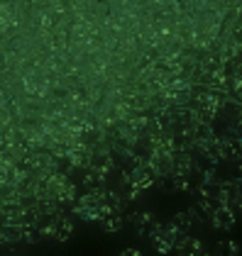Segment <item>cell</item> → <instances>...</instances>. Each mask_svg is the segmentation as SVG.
<instances>
[{"mask_svg": "<svg viewBox=\"0 0 242 256\" xmlns=\"http://www.w3.org/2000/svg\"><path fill=\"white\" fill-rule=\"evenodd\" d=\"M42 234L44 236H54L57 242H69L71 234H74V222H71V220H66V217H54V220H52V224H47V227L42 230Z\"/></svg>", "mask_w": 242, "mask_h": 256, "instance_id": "cell-1", "label": "cell"}, {"mask_svg": "<svg viewBox=\"0 0 242 256\" xmlns=\"http://www.w3.org/2000/svg\"><path fill=\"white\" fill-rule=\"evenodd\" d=\"M235 210L230 208V205H218L215 208V212L210 215V220H213V227L215 230H220V232H230L232 227H235Z\"/></svg>", "mask_w": 242, "mask_h": 256, "instance_id": "cell-2", "label": "cell"}, {"mask_svg": "<svg viewBox=\"0 0 242 256\" xmlns=\"http://www.w3.org/2000/svg\"><path fill=\"white\" fill-rule=\"evenodd\" d=\"M218 156L225 158V161H235V158L242 156V139H220L218 142Z\"/></svg>", "mask_w": 242, "mask_h": 256, "instance_id": "cell-3", "label": "cell"}, {"mask_svg": "<svg viewBox=\"0 0 242 256\" xmlns=\"http://www.w3.org/2000/svg\"><path fill=\"white\" fill-rule=\"evenodd\" d=\"M154 178H157V171L149 166V164H144V166H137L135 171H132V176H130V183L135 186V188H149L152 183H154Z\"/></svg>", "mask_w": 242, "mask_h": 256, "instance_id": "cell-4", "label": "cell"}, {"mask_svg": "<svg viewBox=\"0 0 242 256\" xmlns=\"http://www.w3.org/2000/svg\"><path fill=\"white\" fill-rule=\"evenodd\" d=\"M174 252H181L186 256H196V254H201V242L196 236L181 232V234L176 236V242H174Z\"/></svg>", "mask_w": 242, "mask_h": 256, "instance_id": "cell-5", "label": "cell"}, {"mask_svg": "<svg viewBox=\"0 0 242 256\" xmlns=\"http://www.w3.org/2000/svg\"><path fill=\"white\" fill-rule=\"evenodd\" d=\"M101 224H103V232L115 234V232H120L122 230V215L120 212H110V215L101 217Z\"/></svg>", "mask_w": 242, "mask_h": 256, "instance_id": "cell-6", "label": "cell"}, {"mask_svg": "<svg viewBox=\"0 0 242 256\" xmlns=\"http://www.w3.org/2000/svg\"><path fill=\"white\" fill-rule=\"evenodd\" d=\"M171 222H174V224H176V227H179L181 232H188V227H191L193 217H191V212H179V215L174 217Z\"/></svg>", "mask_w": 242, "mask_h": 256, "instance_id": "cell-7", "label": "cell"}, {"mask_svg": "<svg viewBox=\"0 0 242 256\" xmlns=\"http://www.w3.org/2000/svg\"><path fill=\"white\" fill-rule=\"evenodd\" d=\"M227 205H230V208H232L235 212H240V215H242V188H240V190H235V193L230 196Z\"/></svg>", "mask_w": 242, "mask_h": 256, "instance_id": "cell-8", "label": "cell"}, {"mask_svg": "<svg viewBox=\"0 0 242 256\" xmlns=\"http://www.w3.org/2000/svg\"><path fill=\"white\" fill-rule=\"evenodd\" d=\"M154 249H157L159 254H171V252H174V244L159 236V239H154Z\"/></svg>", "mask_w": 242, "mask_h": 256, "instance_id": "cell-9", "label": "cell"}, {"mask_svg": "<svg viewBox=\"0 0 242 256\" xmlns=\"http://www.w3.org/2000/svg\"><path fill=\"white\" fill-rule=\"evenodd\" d=\"M137 224H142V227H147L149 222H152V215L149 212H135V217H132Z\"/></svg>", "mask_w": 242, "mask_h": 256, "instance_id": "cell-10", "label": "cell"}, {"mask_svg": "<svg viewBox=\"0 0 242 256\" xmlns=\"http://www.w3.org/2000/svg\"><path fill=\"white\" fill-rule=\"evenodd\" d=\"M218 249H225V252H232V254H237V252H240V246H237L235 242H222V244H218Z\"/></svg>", "mask_w": 242, "mask_h": 256, "instance_id": "cell-11", "label": "cell"}, {"mask_svg": "<svg viewBox=\"0 0 242 256\" xmlns=\"http://www.w3.org/2000/svg\"><path fill=\"white\" fill-rule=\"evenodd\" d=\"M122 254H125V256H140L142 252H140V249H132V246H130V249H122Z\"/></svg>", "mask_w": 242, "mask_h": 256, "instance_id": "cell-12", "label": "cell"}]
</instances>
